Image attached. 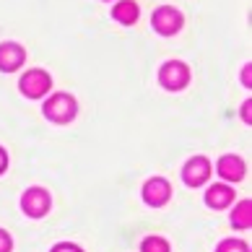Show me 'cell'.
Returning <instances> with one entry per match:
<instances>
[{
    "label": "cell",
    "mask_w": 252,
    "mask_h": 252,
    "mask_svg": "<svg viewBox=\"0 0 252 252\" xmlns=\"http://www.w3.org/2000/svg\"><path fill=\"white\" fill-rule=\"evenodd\" d=\"M42 109H44V117L47 120H52V123H58V125H65L78 115V101L70 94H52L42 104Z\"/></svg>",
    "instance_id": "1"
},
{
    "label": "cell",
    "mask_w": 252,
    "mask_h": 252,
    "mask_svg": "<svg viewBox=\"0 0 252 252\" xmlns=\"http://www.w3.org/2000/svg\"><path fill=\"white\" fill-rule=\"evenodd\" d=\"M190 81V68L180 60H169L161 65V70H158V83L166 89V91H180L188 86Z\"/></svg>",
    "instance_id": "2"
},
{
    "label": "cell",
    "mask_w": 252,
    "mask_h": 252,
    "mask_svg": "<svg viewBox=\"0 0 252 252\" xmlns=\"http://www.w3.org/2000/svg\"><path fill=\"white\" fill-rule=\"evenodd\" d=\"M21 94L24 96H29V99H42L44 94H50V89H52V78H50V73H44L39 68H32V70H26L24 76H21Z\"/></svg>",
    "instance_id": "3"
},
{
    "label": "cell",
    "mask_w": 252,
    "mask_h": 252,
    "mask_svg": "<svg viewBox=\"0 0 252 252\" xmlns=\"http://www.w3.org/2000/svg\"><path fill=\"white\" fill-rule=\"evenodd\" d=\"M50 205H52V198L44 188H29L24 195H21V208L29 219H42L50 213Z\"/></svg>",
    "instance_id": "4"
},
{
    "label": "cell",
    "mask_w": 252,
    "mask_h": 252,
    "mask_svg": "<svg viewBox=\"0 0 252 252\" xmlns=\"http://www.w3.org/2000/svg\"><path fill=\"white\" fill-rule=\"evenodd\" d=\"M151 24H154V29L161 36H172V34H177L182 29L185 18H182V13L177 11L174 5H161V8H156V11H154Z\"/></svg>",
    "instance_id": "5"
},
{
    "label": "cell",
    "mask_w": 252,
    "mask_h": 252,
    "mask_svg": "<svg viewBox=\"0 0 252 252\" xmlns=\"http://www.w3.org/2000/svg\"><path fill=\"white\" fill-rule=\"evenodd\" d=\"M213 172L211 161L205 156H192L188 164L182 166V180L185 185H190V188H200V185L208 182V177Z\"/></svg>",
    "instance_id": "6"
},
{
    "label": "cell",
    "mask_w": 252,
    "mask_h": 252,
    "mask_svg": "<svg viewBox=\"0 0 252 252\" xmlns=\"http://www.w3.org/2000/svg\"><path fill=\"white\" fill-rule=\"evenodd\" d=\"M172 198V185L164 180V177H154L143 185V200L154 208H161V205Z\"/></svg>",
    "instance_id": "7"
},
{
    "label": "cell",
    "mask_w": 252,
    "mask_h": 252,
    "mask_svg": "<svg viewBox=\"0 0 252 252\" xmlns=\"http://www.w3.org/2000/svg\"><path fill=\"white\" fill-rule=\"evenodd\" d=\"M26 60V52L21 44H16V42H3L0 44V70L3 73H13L18 70L24 65Z\"/></svg>",
    "instance_id": "8"
},
{
    "label": "cell",
    "mask_w": 252,
    "mask_h": 252,
    "mask_svg": "<svg viewBox=\"0 0 252 252\" xmlns=\"http://www.w3.org/2000/svg\"><path fill=\"white\" fill-rule=\"evenodd\" d=\"M219 174L223 177L226 182H239V180H245V169H247V164L242 161L239 156L234 154H229V156H221L219 158Z\"/></svg>",
    "instance_id": "9"
},
{
    "label": "cell",
    "mask_w": 252,
    "mask_h": 252,
    "mask_svg": "<svg viewBox=\"0 0 252 252\" xmlns=\"http://www.w3.org/2000/svg\"><path fill=\"white\" fill-rule=\"evenodd\" d=\"M205 203L211 205V208H229L231 203H234V190L229 188V185H211L208 192H205Z\"/></svg>",
    "instance_id": "10"
},
{
    "label": "cell",
    "mask_w": 252,
    "mask_h": 252,
    "mask_svg": "<svg viewBox=\"0 0 252 252\" xmlns=\"http://www.w3.org/2000/svg\"><path fill=\"white\" fill-rule=\"evenodd\" d=\"M138 16H141V11H138V3H133V0H120L112 8V18L125 26H133L138 21Z\"/></svg>",
    "instance_id": "11"
},
{
    "label": "cell",
    "mask_w": 252,
    "mask_h": 252,
    "mask_svg": "<svg viewBox=\"0 0 252 252\" xmlns=\"http://www.w3.org/2000/svg\"><path fill=\"white\" fill-rule=\"evenodd\" d=\"M252 223V200H239L231 211V226L234 229H250Z\"/></svg>",
    "instance_id": "12"
},
{
    "label": "cell",
    "mask_w": 252,
    "mask_h": 252,
    "mask_svg": "<svg viewBox=\"0 0 252 252\" xmlns=\"http://www.w3.org/2000/svg\"><path fill=\"white\" fill-rule=\"evenodd\" d=\"M141 252H169V242L161 237H146L141 242Z\"/></svg>",
    "instance_id": "13"
},
{
    "label": "cell",
    "mask_w": 252,
    "mask_h": 252,
    "mask_svg": "<svg viewBox=\"0 0 252 252\" xmlns=\"http://www.w3.org/2000/svg\"><path fill=\"white\" fill-rule=\"evenodd\" d=\"M216 252H250V247L242 239H223V242H219Z\"/></svg>",
    "instance_id": "14"
},
{
    "label": "cell",
    "mask_w": 252,
    "mask_h": 252,
    "mask_svg": "<svg viewBox=\"0 0 252 252\" xmlns=\"http://www.w3.org/2000/svg\"><path fill=\"white\" fill-rule=\"evenodd\" d=\"M13 250V239L5 229H0V252H11Z\"/></svg>",
    "instance_id": "15"
},
{
    "label": "cell",
    "mask_w": 252,
    "mask_h": 252,
    "mask_svg": "<svg viewBox=\"0 0 252 252\" xmlns=\"http://www.w3.org/2000/svg\"><path fill=\"white\" fill-rule=\"evenodd\" d=\"M52 252H83L78 245H73V242H60V245H55Z\"/></svg>",
    "instance_id": "16"
},
{
    "label": "cell",
    "mask_w": 252,
    "mask_h": 252,
    "mask_svg": "<svg viewBox=\"0 0 252 252\" xmlns=\"http://www.w3.org/2000/svg\"><path fill=\"white\" fill-rule=\"evenodd\" d=\"M242 120H245V123H252V101H245V104H242Z\"/></svg>",
    "instance_id": "17"
},
{
    "label": "cell",
    "mask_w": 252,
    "mask_h": 252,
    "mask_svg": "<svg viewBox=\"0 0 252 252\" xmlns=\"http://www.w3.org/2000/svg\"><path fill=\"white\" fill-rule=\"evenodd\" d=\"M242 83H245L247 89L252 86V68H250V65H245V68H242Z\"/></svg>",
    "instance_id": "18"
},
{
    "label": "cell",
    "mask_w": 252,
    "mask_h": 252,
    "mask_svg": "<svg viewBox=\"0 0 252 252\" xmlns=\"http://www.w3.org/2000/svg\"><path fill=\"white\" fill-rule=\"evenodd\" d=\"M8 169V154H5V148L0 146V174H3Z\"/></svg>",
    "instance_id": "19"
}]
</instances>
